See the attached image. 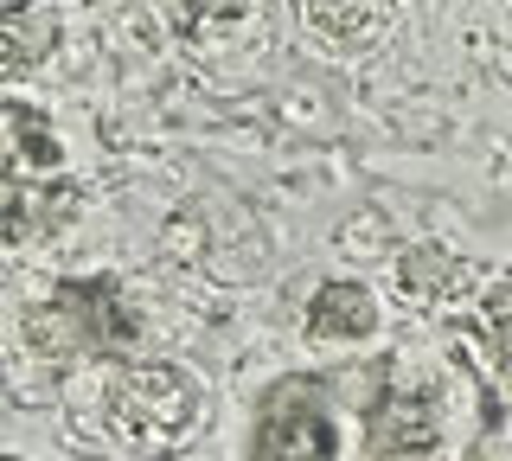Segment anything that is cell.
<instances>
[{
  "mask_svg": "<svg viewBox=\"0 0 512 461\" xmlns=\"http://www.w3.org/2000/svg\"><path fill=\"white\" fill-rule=\"evenodd\" d=\"M71 417L128 461H180L212 429V385L180 359H122L77 378Z\"/></svg>",
  "mask_w": 512,
  "mask_h": 461,
  "instance_id": "obj_1",
  "label": "cell"
},
{
  "mask_svg": "<svg viewBox=\"0 0 512 461\" xmlns=\"http://www.w3.org/2000/svg\"><path fill=\"white\" fill-rule=\"evenodd\" d=\"M84 186L64 161L58 122L26 97H0V244L26 250L71 231Z\"/></svg>",
  "mask_w": 512,
  "mask_h": 461,
  "instance_id": "obj_2",
  "label": "cell"
},
{
  "mask_svg": "<svg viewBox=\"0 0 512 461\" xmlns=\"http://www.w3.org/2000/svg\"><path fill=\"white\" fill-rule=\"evenodd\" d=\"M141 321L122 276H64L20 314V340L32 359L52 365H122L141 359Z\"/></svg>",
  "mask_w": 512,
  "mask_h": 461,
  "instance_id": "obj_3",
  "label": "cell"
},
{
  "mask_svg": "<svg viewBox=\"0 0 512 461\" xmlns=\"http://www.w3.org/2000/svg\"><path fill=\"white\" fill-rule=\"evenodd\" d=\"M250 461H340V410H333L327 378L282 372L256 397Z\"/></svg>",
  "mask_w": 512,
  "mask_h": 461,
  "instance_id": "obj_4",
  "label": "cell"
},
{
  "mask_svg": "<svg viewBox=\"0 0 512 461\" xmlns=\"http://www.w3.org/2000/svg\"><path fill=\"white\" fill-rule=\"evenodd\" d=\"M436 449H442L436 385L410 378V385H391L365 410V461H436Z\"/></svg>",
  "mask_w": 512,
  "mask_h": 461,
  "instance_id": "obj_5",
  "label": "cell"
},
{
  "mask_svg": "<svg viewBox=\"0 0 512 461\" xmlns=\"http://www.w3.org/2000/svg\"><path fill=\"white\" fill-rule=\"evenodd\" d=\"M378 321H384L378 295H372V282H359V276L320 282L308 295V314H301V327H308L314 346H365L378 333Z\"/></svg>",
  "mask_w": 512,
  "mask_h": 461,
  "instance_id": "obj_6",
  "label": "cell"
},
{
  "mask_svg": "<svg viewBox=\"0 0 512 461\" xmlns=\"http://www.w3.org/2000/svg\"><path fill=\"white\" fill-rule=\"evenodd\" d=\"M64 13L52 0H0V77H26L58 52Z\"/></svg>",
  "mask_w": 512,
  "mask_h": 461,
  "instance_id": "obj_7",
  "label": "cell"
},
{
  "mask_svg": "<svg viewBox=\"0 0 512 461\" xmlns=\"http://www.w3.org/2000/svg\"><path fill=\"white\" fill-rule=\"evenodd\" d=\"M468 269H461V257H448L442 244H410L404 257L391 263V282H397V301L404 308H448L461 289H468Z\"/></svg>",
  "mask_w": 512,
  "mask_h": 461,
  "instance_id": "obj_8",
  "label": "cell"
},
{
  "mask_svg": "<svg viewBox=\"0 0 512 461\" xmlns=\"http://www.w3.org/2000/svg\"><path fill=\"white\" fill-rule=\"evenodd\" d=\"M301 20L314 26L320 45L333 52H365L391 26V0H301Z\"/></svg>",
  "mask_w": 512,
  "mask_h": 461,
  "instance_id": "obj_9",
  "label": "cell"
},
{
  "mask_svg": "<svg viewBox=\"0 0 512 461\" xmlns=\"http://www.w3.org/2000/svg\"><path fill=\"white\" fill-rule=\"evenodd\" d=\"M480 346H487L493 365V391L512 410V276H493L480 289Z\"/></svg>",
  "mask_w": 512,
  "mask_h": 461,
  "instance_id": "obj_10",
  "label": "cell"
},
{
  "mask_svg": "<svg viewBox=\"0 0 512 461\" xmlns=\"http://www.w3.org/2000/svg\"><path fill=\"white\" fill-rule=\"evenodd\" d=\"M256 20V0H180V33L192 45H231Z\"/></svg>",
  "mask_w": 512,
  "mask_h": 461,
  "instance_id": "obj_11",
  "label": "cell"
},
{
  "mask_svg": "<svg viewBox=\"0 0 512 461\" xmlns=\"http://www.w3.org/2000/svg\"><path fill=\"white\" fill-rule=\"evenodd\" d=\"M468 461H512V449H474Z\"/></svg>",
  "mask_w": 512,
  "mask_h": 461,
  "instance_id": "obj_12",
  "label": "cell"
},
{
  "mask_svg": "<svg viewBox=\"0 0 512 461\" xmlns=\"http://www.w3.org/2000/svg\"><path fill=\"white\" fill-rule=\"evenodd\" d=\"M0 461H26V455H0Z\"/></svg>",
  "mask_w": 512,
  "mask_h": 461,
  "instance_id": "obj_13",
  "label": "cell"
}]
</instances>
